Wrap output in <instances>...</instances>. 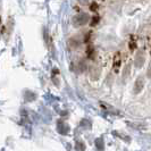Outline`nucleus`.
<instances>
[{"label":"nucleus","mask_w":151,"mask_h":151,"mask_svg":"<svg viewBox=\"0 0 151 151\" xmlns=\"http://www.w3.org/2000/svg\"><path fill=\"white\" fill-rule=\"evenodd\" d=\"M100 74H101V70H100V68H99L98 66H92V67L90 68V77L93 81L98 80Z\"/></svg>","instance_id":"20e7f679"},{"label":"nucleus","mask_w":151,"mask_h":151,"mask_svg":"<svg viewBox=\"0 0 151 151\" xmlns=\"http://www.w3.org/2000/svg\"><path fill=\"white\" fill-rule=\"evenodd\" d=\"M119 66H121V55L117 52V53H115V56H114L113 67H114V69H115V72H117V70H118Z\"/></svg>","instance_id":"39448f33"},{"label":"nucleus","mask_w":151,"mask_h":151,"mask_svg":"<svg viewBox=\"0 0 151 151\" xmlns=\"http://www.w3.org/2000/svg\"><path fill=\"white\" fill-rule=\"evenodd\" d=\"M144 63H145V56H144L143 51L140 50V51H137L135 58H134V66L136 68H141L144 65Z\"/></svg>","instance_id":"f03ea898"},{"label":"nucleus","mask_w":151,"mask_h":151,"mask_svg":"<svg viewBox=\"0 0 151 151\" xmlns=\"http://www.w3.org/2000/svg\"><path fill=\"white\" fill-rule=\"evenodd\" d=\"M86 55H88V57H89V58L92 59V58L94 57V55H96L94 48H93V47H89V48H88V52H86Z\"/></svg>","instance_id":"0eeeda50"},{"label":"nucleus","mask_w":151,"mask_h":151,"mask_svg":"<svg viewBox=\"0 0 151 151\" xmlns=\"http://www.w3.org/2000/svg\"><path fill=\"white\" fill-rule=\"evenodd\" d=\"M90 9L92 12H97V9H98V4H96V2H92L90 6Z\"/></svg>","instance_id":"1a4fd4ad"},{"label":"nucleus","mask_w":151,"mask_h":151,"mask_svg":"<svg viewBox=\"0 0 151 151\" xmlns=\"http://www.w3.org/2000/svg\"><path fill=\"white\" fill-rule=\"evenodd\" d=\"M96 144H97V148H98L100 151H104V139L100 137V139H97L96 140Z\"/></svg>","instance_id":"423d86ee"},{"label":"nucleus","mask_w":151,"mask_h":151,"mask_svg":"<svg viewBox=\"0 0 151 151\" xmlns=\"http://www.w3.org/2000/svg\"><path fill=\"white\" fill-rule=\"evenodd\" d=\"M100 22V17H99V16H93V17H92V18H91V26H96V25H97V24H98V23Z\"/></svg>","instance_id":"6e6552de"},{"label":"nucleus","mask_w":151,"mask_h":151,"mask_svg":"<svg viewBox=\"0 0 151 151\" xmlns=\"http://www.w3.org/2000/svg\"><path fill=\"white\" fill-rule=\"evenodd\" d=\"M90 22V16L86 13H80L73 17V25L75 27H80V26H84L85 24Z\"/></svg>","instance_id":"f257e3e1"},{"label":"nucleus","mask_w":151,"mask_h":151,"mask_svg":"<svg viewBox=\"0 0 151 151\" xmlns=\"http://www.w3.org/2000/svg\"><path fill=\"white\" fill-rule=\"evenodd\" d=\"M78 1V4H81V5H88L89 2H90V0H77Z\"/></svg>","instance_id":"9d476101"},{"label":"nucleus","mask_w":151,"mask_h":151,"mask_svg":"<svg viewBox=\"0 0 151 151\" xmlns=\"http://www.w3.org/2000/svg\"><path fill=\"white\" fill-rule=\"evenodd\" d=\"M144 88V78L143 76H139L137 78H136L135 83H134V93H140L141 91L143 90Z\"/></svg>","instance_id":"7ed1b4c3"}]
</instances>
